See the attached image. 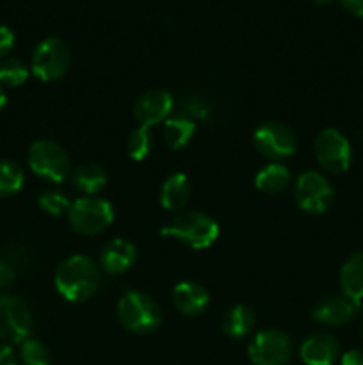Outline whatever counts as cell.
<instances>
[{
    "mask_svg": "<svg viewBox=\"0 0 363 365\" xmlns=\"http://www.w3.org/2000/svg\"><path fill=\"white\" fill-rule=\"evenodd\" d=\"M98 284V267L85 255L70 257L56 271V287L66 302H85L95 294Z\"/></svg>",
    "mask_w": 363,
    "mask_h": 365,
    "instance_id": "cell-1",
    "label": "cell"
},
{
    "mask_svg": "<svg viewBox=\"0 0 363 365\" xmlns=\"http://www.w3.org/2000/svg\"><path fill=\"white\" fill-rule=\"evenodd\" d=\"M160 235L178 239L192 250H205L219 237V225L206 214L189 210L173 217V221L160 230Z\"/></svg>",
    "mask_w": 363,
    "mask_h": 365,
    "instance_id": "cell-2",
    "label": "cell"
},
{
    "mask_svg": "<svg viewBox=\"0 0 363 365\" xmlns=\"http://www.w3.org/2000/svg\"><path fill=\"white\" fill-rule=\"evenodd\" d=\"M120 323L132 334L148 335L162 323V312L157 302L139 291H127L117 303Z\"/></svg>",
    "mask_w": 363,
    "mask_h": 365,
    "instance_id": "cell-3",
    "label": "cell"
},
{
    "mask_svg": "<svg viewBox=\"0 0 363 365\" xmlns=\"http://www.w3.org/2000/svg\"><path fill=\"white\" fill-rule=\"evenodd\" d=\"M28 168L38 177L50 182H63L71 171V160L68 152L52 139H38L28 148Z\"/></svg>",
    "mask_w": 363,
    "mask_h": 365,
    "instance_id": "cell-4",
    "label": "cell"
},
{
    "mask_svg": "<svg viewBox=\"0 0 363 365\" xmlns=\"http://www.w3.org/2000/svg\"><path fill=\"white\" fill-rule=\"evenodd\" d=\"M68 221L78 234L95 235L105 230L114 221V209L102 198H78L71 202L68 210Z\"/></svg>",
    "mask_w": 363,
    "mask_h": 365,
    "instance_id": "cell-5",
    "label": "cell"
},
{
    "mask_svg": "<svg viewBox=\"0 0 363 365\" xmlns=\"http://www.w3.org/2000/svg\"><path fill=\"white\" fill-rule=\"evenodd\" d=\"M71 63V52L66 41L60 38H46L36 46L32 53L31 70L34 77L43 82L59 81L68 71Z\"/></svg>",
    "mask_w": 363,
    "mask_h": 365,
    "instance_id": "cell-6",
    "label": "cell"
},
{
    "mask_svg": "<svg viewBox=\"0 0 363 365\" xmlns=\"http://www.w3.org/2000/svg\"><path fill=\"white\" fill-rule=\"evenodd\" d=\"M32 314L18 296H0V341L2 344H21L31 337Z\"/></svg>",
    "mask_w": 363,
    "mask_h": 365,
    "instance_id": "cell-7",
    "label": "cell"
},
{
    "mask_svg": "<svg viewBox=\"0 0 363 365\" xmlns=\"http://www.w3.org/2000/svg\"><path fill=\"white\" fill-rule=\"evenodd\" d=\"M317 163L330 173H344L352 160V150L347 138L337 128H324L313 145Z\"/></svg>",
    "mask_w": 363,
    "mask_h": 365,
    "instance_id": "cell-8",
    "label": "cell"
},
{
    "mask_svg": "<svg viewBox=\"0 0 363 365\" xmlns=\"http://www.w3.org/2000/svg\"><path fill=\"white\" fill-rule=\"evenodd\" d=\"M292 351V339L281 330L260 331L248 346V356L255 365H285Z\"/></svg>",
    "mask_w": 363,
    "mask_h": 365,
    "instance_id": "cell-9",
    "label": "cell"
},
{
    "mask_svg": "<svg viewBox=\"0 0 363 365\" xmlns=\"http://www.w3.org/2000/svg\"><path fill=\"white\" fill-rule=\"evenodd\" d=\"M295 202L299 209L308 214H324L333 203V189L324 175L317 171H305L295 180Z\"/></svg>",
    "mask_w": 363,
    "mask_h": 365,
    "instance_id": "cell-10",
    "label": "cell"
},
{
    "mask_svg": "<svg viewBox=\"0 0 363 365\" xmlns=\"http://www.w3.org/2000/svg\"><path fill=\"white\" fill-rule=\"evenodd\" d=\"M253 145L256 152L262 153L263 157L273 160H281L290 157L295 152V134L290 127L278 121H267L256 128L253 135Z\"/></svg>",
    "mask_w": 363,
    "mask_h": 365,
    "instance_id": "cell-11",
    "label": "cell"
},
{
    "mask_svg": "<svg viewBox=\"0 0 363 365\" xmlns=\"http://www.w3.org/2000/svg\"><path fill=\"white\" fill-rule=\"evenodd\" d=\"M173 110V95L164 89H152L135 102L134 116L144 127H153L169 118Z\"/></svg>",
    "mask_w": 363,
    "mask_h": 365,
    "instance_id": "cell-12",
    "label": "cell"
},
{
    "mask_svg": "<svg viewBox=\"0 0 363 365\" xmlns=\"http://www.w3.org/2000/svg\"><path fill=\"white\" fill-rule=\"evenodd\" d=\"M299 355L306 365H333L340 355V342L335 335L319 331L305 339Z\"/></svg>",
    "mask_w": 363,
    "mask_h": 365,
    "instance_id": "cell-13",
    "label": "cell"
},
{
    "mask_svg": "<svg viewBox=\"0 0 363 365\" xmlns=\"http://www.w3.org/2000/svg\"><path fill=\"white\" fill-rule=\"evenodd\" d=\"M359 303L352 302L347 296H330L322 299L319 305L313 309L312 316L317 323L327 324V327H342V324L351 323L359 310Z\"/></svg>",
    "mask_w": 363,
    "mask_h": 365,
    "instance_id": "cell-14",
    "label": "cell"
},
{
    "mask_svg": "<svg viewBox=\"0 0 363 365\" xmlns=\"http://www.w3.org/2000/svg\"><path fill=\"white\" fill-rule=\"evenodd\" d=\"M174 309L187 317H196L205 312L210 303V294L203 285L196 282H180L171 292Z\"/></svg>",
    "mask_w": 363,
    "mask_h": 365,
    "instance_id": "cell-15",
    "label": "cell"
},
{
    "mask_svg": "<svg viewBox=\"0 0 363 365\" xmlns=\"http://www.w3.org/2000/svg\"><path fill=\"white\" fill-rule=\"evenodd\" d=\"M137 259V250L127 239H112L100 253V266L110 274H121L130 269Z\"/></svg>",
    "mask_w": 363,
    "mask_h": 365,
    "instance_id": "cell-16",
    "label": "cell"
},
{
    "mask_svg": "<svg viewBox=\"0 0 363 365\" xmlns=\"http://www.w3.org/2000/svg\"><path fill=\"white\" fill-rule=\"evenodd\" d=\"M342 294L362 305L363 299V252L354 253L340 269Z\"/></svg>",
    "mask_w": 363,
    "mask_h": 365,
    "instance_id": "cell-17",
    "label": "cell"
},
{
    "mask_svg": "<svg viewBox=\"0 0 363 365\" xmlns=\"http://www.w3.org/2000/svg\"><path fill=\"white\" fill-rule=\"evenodd\" d=\"M191 196V184L184 173H173L164 180L160 189V205L169 212L184 209Z\"/></svg>",
    "mask_w": 363,
    "mask_h": 365,
    "instance_id": "cell-18",
    "label": "cell"
},
{
    "mask_svg": "<svg viewBox=\"0 0 363 365\" xmlns=\"http://www.w3.org/2000/svg\"><path fill=\"white\" fill-rule=\"evenodd\" d=\"M221 327L230 339H244L255 328V314L249 307L235 305L224 314Z\"/></svg>",
    "mask_w": 363,
    "mask_h": 365,
    "instance_id": "cell-19",
    "label": "cell"
},
{
    "mask_svg": "<svg viewBox=\"0 0 363 365\" xmlns=\"http://www.w3.org/2000/svg\"><path fill=\"white\" fill-rule=\"evenodd\" d=\"M107 180H109V175L103 170L100 164L88 163L78 166L77 170L73 171V177H71V182H73L75 189H78L84 195L91 196L96 195V192L102 191L107 185Z\"/></svg>",
    "mask_w": 363,
    "mask_h": 365,
    "instance_id": "cell-20",
    "label": "cell"
},
{
    "mask_svg": "<svg viewBox=\"0 0 363 365\" xmlns=\"http://www.w3.org/2000/svg\"><path fill=\"white\" fill-rule=\"evenodd\" d=\"M288 184H290V173L280 163L267 164L255 177L256 189L265 195H278V192L285 191Z\"/></svg>",
    "mask_w": 363,
    "mask_h": 365,
    "instance_id": "cell-21",
    "label": "cell"
},
{
    "mask_svg": "<svg viewBox=\"0 0 363 365\" xmlns=\"http://www.w3.org/2000/svg\"><path fill=\"white\" fill-rule=\"evenodd\" d=\"M196 132V125L187 116H171L164 121V139L173 150L185 148Z\"/></svg>",
    "mask_w": 363,
    "mask_h": 365,
    "instance_id": "cell-22",
    "label": "cell"
},
{
    "mask_svg": "<svg viewBox=\"0 0 363 365\" xmlns=\"http://www.w3.org/2000/svg\"><path fill=\"white\" fill-rule=\"evenodd\" d=\"M25 175L16 163L0 160V198H7L21 191Z\"/></svg>",
    "mask_w": 363,
    "mask_h": 365,
    "instance_id": "cell-23",
    "label": "cell"
},
{
    "mask_svg": "<svg viewBox=\"0 0 363 365\" xmlns=\"http://www.w3.org/2000/svg\"><path fill=\"white\" fill-rule=\"evenodd\" d=\"M28 78V68L20 59H6L0 64V84L18 88Z\"/></svg>",
    "mask_w": 363,
    "mask_h": 365,
    "instance_id": "cell-24",
    "label": "cell"
},
{
    "mask_svg": "<svg viewBox=\"0 0 363 365\" xmlns=\"http://www.w3.org/2000/svg\"><path fill=\"white\" fill-rule=\"evenodd\" d=\"M127 152L128 155L134 160H144L148 157V153L152 152V135H149V127H141L135 128L130 134L127 143Z\"/></svg>",
    "mask_w": 363,
    "mask_h": 365,
    "instance_id": "cell-25",
    "label": "cell"
},
{
    "mask_svg": "<svg viewBox=\"0 0 363 365\" xmlns=\"http://www.w3.org/2000/svg\"><path fill=\"white\" fill-rule=\"evenodd\" d=\"M20 359L23 365H52V359H50L46 346L41 341H36L31 337L21 342Z\"/></svg>",
    "mask_w": 363,
    "mask_h": 365,
    "instance_id": "cell-26",
    "label": "cell"
},
{
    "mask_svg": "<svg viewBox=\"0 0 363 365\" xmlns=\"http://www.w3.org/2000/svg\"><path fill=\"white\" fill-rule=\"evenodd\" d=\"M38 205L50 216H60V214H68L71 202L63 192L45 191L38 196Z\"/></svg>",
    "mask_w": 363,
    "mask_h": 365,
    "instance_id": "cell-27",
    "label": "cell"
},
{
    "mask_svg": "<svg viewBox=\"0 0 363 365\" xmlns=\"http://www.w3.org/2000/svg\"><path fill=\"white\" fill-rule=\"evenodd\" d=\"M14 48V32L6 25H0V59Z\"/></svg>",
    "mask_w": 363,
    "mask_h": 365,
    "instance_id": "cell-28",
    "label": "cell"
},
{
    "mask_svg": "<svg viewBox=\"0 0 363 365\" xmlns=\"http://www.w3.org/2000/svg\"><path fill=\"white\" fill-rule=\"evenodd\" d=\"M14 280V266L6 259H0V289L7 287Z\"/></svg>",
    "mask_w": 363,
    "mask_h": 365,
    "instance_id": "cell-29",
    "label": "cell"
},
{
    "mask_svg": "<svg viewBox=\"0 0 363 365\" xmlns=\"http://www.w3.org/2000/svg\"><path fill=\"white\" fill-rule=\"evenodd\" d=\"M340 365H363V351L351 349V351L344 353L340 359Z\"/></svg>",
    "mask_w": 363,
    "mask_h": 365,
    "instance_id": "cell-30",
    "label": "cell"
},
{
    "mask_svg": "<svg viewBox=\"0 0 363 365\" xmlns=\"http://www.w3.org/2000/svg\"><path fill=\"white\" fill-rule=\"evenodd\" d=\"M0 365H18L16 355L11 349V346L0 344Z\"/></svg>",
    "mask_w": 363,
    "mask_h": 365,
    "instance_id": "cell-31",
    "label": "cell"
},
{
    "mask_svg": "<svg viewBox=\"0 0 363 365\" xmlns=\"http://www.w3.org/2000/svg\"><path fill=\"white\" fill-rule=\"evenodd\" d=\"M342 6L354 16L363 18V0H340Z\"/></svg>",
    "mask_w": 363,
    "mask_h": 365,
    "instance_id": "cell-32",
    "label": "cell"
},
{
    "mask_svg": "<svg viewBox=\"0 0 363 365\" xmlns=\"http://www.w3.org/2000/svg\"><path fill=\"white\" fill-rule=\"evenodd\" d=\"M6 102H7V98H6V93H4L2 86H0V110H2L4 107H6Z\"/></svg>",
    "mask_w": 363,
    "mask_h": 365,
    "instance_id": "cell-33",
    "label": "cell"
},
{
    "mask_svg": "<svg viewBox=\"0 0 363 365\" xmlns=\"http://www.w3.org/2000/svg\"><path fill=\"white\" fill-rule=\"evenodd\" d=\"M313 4H319V6H327V4H331L333 0H312Z\"/></svg>",
    "mask_w": 363,
    "mask_h": 365,
    "instance_id": "cell-34",
    "label": "cell"
},
{
    "mask_svg": "<svg viewBox=\"0 0 363 365\" xmlns=\"http://www.w3.org/2000/svg\"><path fill=\"white\" fill-rule=\"evenodd\" d=\"M362 335H363V321H362Z\"/></svg>",
    "mask_w": 363,
    "mask_h": 365,
    "instance_id": "cell-35",
    "label": "cell"
}]
</instances>
